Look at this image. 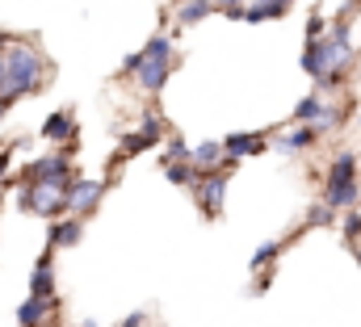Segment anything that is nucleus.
<instances>
[{
	"label": "nucleus",
	"mask_w": 361,
	"mask_h": 327,
	"mask_svg": "<svg viewBox=\"0 0 361 327\" xmlns=\"http://www.w3.org/2000/svg\"><path fill=\"white\" fill-rule=\"evenodd\" d=\"M51 63L25 42V38H8L4 42V84H0V97L13 105L17 97H34L42 92V84L51 80Z\"/></svg>",
	"instance_id": "nucleus-1"
},
{
	"label": "nucleus",
	"mask_w": 361,
	"mask_h": 327,
	"mask_svg": "<svg viewBox=\"0 0 361 327\" xmlns=\"http://www.w3.org/2000/svg\"><path fill=\"white\" fill-rule=\"evenodd\" d=\"M63 189L68 185H30L25 180V189L17 193V206L25 214H38V218H59V214H68V193Z\"/></svg>",
	"instance_id": "nucleus-2"
},
{
	"label": "nucleus",
	"mask_w": 361,
	"mask_h": 327,
	"mask_svg": "<svg viewBox=\"0 0 361 327\" xmlns=\"http://www.w3.org/2000/svg\"><path fill=\"white\" fill-rule=\"evenodd\" d=\"M193 193H197V206L214 218L223 210V197H227V164L223 168H210V172H197Z\"/></svg>",
	"instance_id": "nucleus-3"
},
{
	"label": "nucleus",
	"mask_w": 361,
	"mask_h": 327,
	"mask_svg": "<svg viewBox=\"0 0 361 327\" xmlns=\"http://www.w3.org/2000/svg\"><path fill=\"white\" fill-rule=\"evenodd\" d=\"M25 180H30V185H68V180H72V160H68V156L30 160L25 164Z\"/></svg>",
	"instance_id": "nucleus-4"
},
{
	"label": "nucleus",
	"mask_w": 361,
	"mask_h": 327,
	"mask_svg": "<svg viewBox=\"0 0 361 327\" xmlns=\"http://www.w3.org/2000/svg\"><path fill=\"white\" fill-rule=\"evenodd\" d=\"M105 189H109V185H105V180H92V176H85V180H68V189H63V193H68V210L80 214V218L92 214Z\"/></svg>",
	"instance_id": "nucleus-5"
},
{
	"label": "nucleus",
	"mask_w": 361,
	"mask_h": 327,
	"mask_svg": "<svg viewBox=\"0 0 361 327\" xmlns=\"http://www.w3.org/2000/svg\"><path fill=\"white\" fill-rule=\"evenodd\" d=\"M324 202H328L332 210H353V206L361 202L357 176H336V180H328V189H324Z\"/></svg>",
	"instance_id": "nucleus-6"
},
{
	"label": "nucleus",
	"mask_w": 361,
	"mask_h": 327,
	"mask_svg": "<svg viewBox=\"0 0 361 327\" xmlns=\"http://www.w3.org/2000/svg\"><path fill=\"white\" fill-rule=\"evenodd\" d=\"M302 72L319 84L328 76V34L324 38H307V51H302Z\"/></svg>",
	"instance_id": "nucleus-7"
},
{
	"label": "nucleus",
	"mask_w": 361,
	"mask_h": 327,
	"mask_svg": "<svg viewBox=\"0 0 361 327\" xmlns=\"http://www.w3.org/2000/svg\"><path fill=\"white\" fill-rule=\"evenodd\" d=\"M169 76H173V59H147V63L139 68V88L156 97V92H164Z\"/></svg>",
	"instance_id": "nucleus-8"
},
{
	"label": "nucleus",
	"mask_w": 361,
	"mask_h": 327,
	"mask_svg": "<svg viewBox=\"0 0 361 327\" xmlns=\"http://www.w3.org/2000/svg\"><path fill=\"white\" fill-rule=\"evenodd\" d=\"M223 152H227V168H231V164L244 160V156L265 152V139H261V135H227V139H223Z\"/></svg>",
	"instance_id": "nucleus-9"
},
{
	"label": "nucleus",
	"mask_w": 361,
	"mask_h": 327,
	"mask_svg": "<svg viewBox=\"0 0 361 327\" xmlns=\"http://www.w3.org/2000/svg\"><path fill=\"white\" fill-rule=\"evenodd\" d=\"M80 240H85V218L80 214H72L63 223H51V247H76Z\"/></svg>",
	"instance_id": "nucleus-10"
},
{
	"label": "nucleus",
	"mask_w": 361,
	"mask_h": 327,
	"mask_svg": "<svg viewBox=\"0 0 361 327\" xmlns=\"http://www.w3.org/2000/svg\"><path fill=\"white\" fill-rule=\"evenodd\" d=\"M51 252L47 256H38V264H34V277H30V294L34 298H55V273H51Z\"/></svg>",
	"instance_id": "nucleus-11"
},
{
	"label": "nucleus",
	"mask_w": 361,
	"mask_h": 327,
	"mask_svg": "<svg viewBox=\"0 0 361 327\" xmlns=\"http://www.w3.org/2000/svg\"><path fill=\"white\" fill-rule=\"evenodd\" d=\"M189 160H193L197 172H210V168H223V164H227V152H223V143L206 139V143H197V147L189 152Z\"/></svg>",
	"instance_id": "nucleus-12"
},
{
	"label": "nucleus",
	"mask_w": 361,
	"mask_h": 327,
	"mask_svg": "<svg viewBox=\"0 0 361 327\" xmlns=\"http://www.w3.org/2000/svg\"><path fill=\"white\" fill-rule=\"evenodd\" d=\"M51 311H55V298H34V294H30V298L17 307V323L21 327H38Z\"/></svg>",
	"instance_id": "nucleus-13"
},
{
	"label": "nucleus",
	"mask_w": 361,
	"mask_h": 327,
	"mask_svg": "<svg viewBox=\"0 0 361 327\" xmlns=\"http://www.w3.org/2000/svg\"><path fill=\"white\" fill-rule=\"evenodd\" d=\"M210 13H219L214 0H180L177 4V21L180 25H197V21H206Z\"/></svg>",
	"instance_id": "nucleus-14"
},
{
	"label": "nucleus",
	"mask_w": 361,
	"mask_h": 327,
	"mask_svg": "<svg viewBox=\"0 0 361 327\" xmlns=\"http://www.w3.org/2000/svg\"><path fill=\"white\" fill-rule=\"evenodd\" d=\"M315 139H319V130H315V126H307V122H298L294 130H286V135L277 139V147H281V152H302V147H311Z\"/></svg>",
	"instance_id": "nucleus-15"
},
{
	"label": "nucleus",
	"mask_w": 361,
	"mask_h": 327,
	"mask_svg": "<svg viewBox=\"0 0 361 327\" xmlns=\"http://www.w3.org/2000/svg\"><path fill=\"white\" fill-rule=\"evenodd\" d=\"M290 8L286 4H277V0H252L248 8H244V21H252V25H261V21H273V17H286Z\"/></svg>",
	"instance_id": "nucleus-16"
},
{
	"label": "nucleus",
	"mask_w": 361,
	"mask_h": 327,
	"mask_svg": "<svg viewBox=\"0 0 361 327\" xmlns=\"http://www.w3.org/2000/svg\"><path fill=\"white\" fill-rule=\"evenodd\" d=\"M72 130H76L72 113H68V109H59V113H51V118H47V126H42V139H55V143H59V139H68Z\"/></svg>",
	"instance_id": "nucleus-17"
},
{
	"label": "nucleus",
	"mask_w": 361,
	"mask_h": 327,
	"mask_svg": "<svg viewBox=\"0 0 361 327\" xmlns=\"http://www.w3.org/2000/svg\"><path fill=\"white\" fill-rule=\"evenodd\" d=\"M164 176H169L173 185H180V189H189V185L197 180V168H193V160H169L164 164Z\"/></svg>",
	"instance_id": "nucleus-18"
},
{
	"label": "nucleus",
	"mask_w": 361,
	"mask_h": 327,
	"mask_svg": "<svg viewBox=\"0 0 361 327\" xmlns=\"http://www.w3.org/2000/svg\"><path fill=\"white\" fill-rule=\"evenodd\" d=\"M152 147H156V139H152V135H143V130H139V135H126V139H122V147H118V160L139 156V152H152Z\"/></svg>",
	"instance_id": "nucleus-19"
},
{
	"label": "nucleus",
	"mask_w": 361,
	"mask_h": 327,
	"mask_svg": "<svg viewBox=\"0 0 361 327\" xmlns=\"http://www.w3.org/2000/svg\"><path fill=\"white\" fill-rule=\"evenodd\" d=\"M143 55H147V59H173V38H169L164 30H160V34H152V38H147V47H143Z\"/></svg>",
	"instance_id": "nucleus-20"
},
{
	"label": "nucleus",
	"mask_w": 361,
	"mask_h": 327,
	"mask_svg": "<svg viewBox=\"0 0 361 327\" xmlns=\"http://www.w3.org/2000/svg\"><path fill=\"white\" fill-rule=\"evenodd\" d=\"M319 113H324V101H319L315 92H311V97H302V101L294 105V122H307V126H311Z\"/></svg>",
	"instance_id": "nucleus-21"
},
{
	"label": "nucleus",
	"mask_w": 361,
	"mask_h": 327,
	"mask_svg": "<svg viewBox=\"0 0 361 327\" xmlns=\"http://www.w3.org/2000/svg\"><path fill=\"white\" fill-rule=\"evenodd\" d=\"M336 176H357V156L353 152H341L336 160L328 164V180H336Z\"/></svg>",
	"instance_id": "nucleus-22"
},
{
	"label": "nucleus",
	"mask_w": 361,
	"mask_h": 327,
	"mask_svg": "<svg viewBox=\"0 0 361 327\" xmlns=\"http://www.w3.org/2000/svg\"><path fill=\"white\" fill-rule=\"evenodd\" d=\"M277 252H281V244L269 240V244H261L257 252H252V260H248V264H252V269H265V264H273V256H277Z\"/></svg>",
	"instance_id": "nucleus-23"
},
{
	"label": "nucleus",
	"mask_w": 361,
	"mask_h": 327,
	"mask_svg": "<svg viewBox=\"0 0 361 327\" xmlns=\"http://www.w3.org/2000/svg\"><path fill=\"white\" fill-rule=\"evenodd\" d=\"M139 130H143V135H152L156 143H164V118H160V113H143Z\"/></svg>",
	"instance_id": "nucleus-24"
},
{
	"label": "nucleus",
	"mask_w": 361,
	"mask_h": 327,
	"mask_svg": "<svg viewBox=\"0 0 361 327\" xmlns=\"http://www.w3.org/2000/svg\"><path fill=\"white\" fill-rule=\"evenodd\" d=\"M332 218H336V210H332L328 202L311 206V214H307V223H311V227H332Z\"/></svg>",
	"instance_id": "nucleus-25"
},
{
	"label": "nucleus",
	"mask_w": 361,
	"mask_h": 327,
	"mask_svg": "<svg viewBox=\"0 0 361 327\" xmlns=\"http://www.w3.org/2000/svg\"><path fill=\"white\" fill-rule=\"evenodd\" d=\"M189 152H193V147H189L180 135H173V139H169V152L160 156V164H169V160H189Z\"/></svg>",
	"instance_id": "nucleus-26"
},
{
	"label": "nucleus",
	"mask_w": 361,
	"mask_h": 327,
	"mask_svg": "<svg viewBox=\"0 0 361 327\" xmlns=\"http://www.w3.org/2000/svg\"><path fill=\"white\" fill-rule=\"evenodd\" d=\"M311 126H315L319 135H324V130H336V126H341V109H332V105H324V113H319V118H315Z\"/></svg>",
	"instance_id": "nucleus-27"
},
{
	"label": "nucleus",
	"mask_w": 361,
	"mask_h": 327,
	"mask_svg": "<svg viewBox=\"0 0 361 327\" xmlns=\"http://www.w3.org/2000/svg\"><path fill=\"white\" fill-rule=\"evenodd\" d=\"M147 63V55L143 51H130L126 59H122V68H118V76H139V68Z\"/></svg>",
	"instance_id": "nucleus-28"
},
{
	"label": "nucleus",
	"mask_w": 361,
	"mask_h": 327,
	"mask_svg": "<svg viewBox=\"0 0 361 327\" xmlns=\"http://www.w3.org/2000/svg\"><path fill=\"white\" fill-rule=\"evenodd\" d=\"M341 231H345V240H357V235H361V210H349V214H345Z\"/></svg>",
	"instance_id": "nucleus-29"
},
{
	"label": "nucleus",
	"mask_w": 361,
	"mask_h": 327,
	"mask_svg": "<svg viewBox=\"0 0 361 327\" xmlns=\"http://www.w3.org/2000/svg\"><path fill=\"white\" fill-rule=\"evenodd\" d=\"M324 34H328V21H324L319 13H311V17H307V38H324Z\"/></svg>",
	"instance_id": "nucleus-30"
},
{
	"label": "nucleus",
	"mask_w": 361,
	"mask_h": 327,
	"mask_svg": "<svg viewBox=\"0 0 361 327\" xmlns=\"http://www.w3.org/2000/svg\"><path fill=\"white\" fill-rule=\"evenodd\" d=\"M244 8H248V4H244V0H231V4H223V8H219V13H227V17H231V21H244Z\"/></svg>",
	"instance_id": "nucleus-31"
},
{
	"label": "nucleus",
	"mask_w": 361,
	"mask_h": 327,
	"mask_svg": "<svg viewBox=\"0 0 361 327\" xmlns=\"http://www.w3.org/2000/svg\"><path fill=\"white\" fill-rule=\"evenodd\" d=\"M118 327H143V311H135L130 319H122V323H118Z\"/></svg>",
	"instance_id": "nucleus-32"
},
{
	"label": "nucleus",
	"mask_w": 361,
	"mask_h": 327,
	"mask_svg": "<svg viewBox=\"0 0 361 327\" xmlns=\"http://www.w3.org/2000/svg\"><path fill=\"white\" fill-rule=\"evenodd\" d=\"M4 172H8V156H0V180H4Z\"/></svg>",
	"instance_id": "nucleus-33"
},
{
	"label": "nucleus",
	"mask_w": 361,
	"mask_h": 327,
	"mask_svg": "<svg viewBox=\"0 0 361 327\" xmlns=\"http://www.w3.org/2000/svg\"><path fill=\"white\" fill-rule=\"evenodd\" d=\"M277 4H286V8H290V4H294V0H277Z\"/></svg>",
	"instance_id": "nucleus-34"
},
{
	"label": "nucleus",
	"mask_w": 361,
	"mask_h": 327,
	"mask_svg": "<svg viewBox=\"0 0 361 327\" xmlns=\"http://www.w3.org/2000/svg\"><path fill=\"white\" fill-rule=\"evenodd\" d=\"M214 4H219V8H223V4H231V0H214Z\"/></svg>",
	"instance_id": "nucleus-35"
},
{
	"label": "nucleus",
	"mask_w": 361,
	"mask_h": 327,
	"mask_svg": "<svg viewBox=\"0 0 361 327\" xmlns=\"http://www.w3.org/2000/svg\"><path fill=\"white\" fill-rule=\"evenodd\" d=\"M80 327H97V323H80Z\"/></svg>",
	"instance_id": "nucleus-36"
},
{
	"label": "nucleus",
	"mask_w": 361,
	"mask_h": 327,
	"mask_svg": "<svg viewBox=\"0 0 361 327\" xmlns=\"http://www.w3.org/2000/svg\"><path fill=\"white\" fill-rule=\"evenodd\" d=\"M357 264H361V256H357Z\"/></svg>",
	"instance_id": "nucleus-37"
}]
</instances>
